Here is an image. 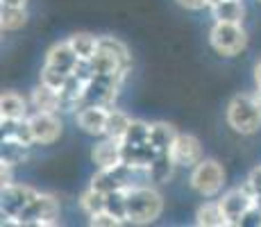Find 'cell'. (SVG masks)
Instances as JSON below:
<instances>
[{
  "instance_id": "21",
  "label": "cell",
  "mask_w": 261,
  "mask_h": 227,
  "mask_svg": "<svg viewBox=\"0 0 261 227\" xmlns=\"http://www.w3.org/2000/svg\"><path fill=\"white\" fill-rule=\"evenodd\" d=\"M28 7H9V5L0 7V28H3V32H18L28 25Z\"/></svg>"
},
{
  "instance_id": "13",
  "label": "cell",
  "mask_w": 261,
  "mask_h": 227,
  "mask_svg": "<svg viewBox=\"0 0 261 227\" xmlns=\"http://www.w3.org/2000/svg\"><path fill=\"white\" fill-rule=\"evenodd\" d=\"M30 114H32L30 98L16 93V91H3V95H0V118L23 120Z\"/></svg>"
},
{
  "instance_id": "33",
  "label": "cell",
  "mask_w": 261,
  "mask_h": 227,
  "mask_svg": "<svg viewBox=\"0 0 261 227\" xmlns=\"http://www.w3.org/2000/svg\"><path fill=\"white\" fill-rule=\"evenodd\" d=\"M254 82L261 84V59H259L257 64H254Z\"/></svg>"
},
{
  "instance_id": "26",
  "label": "cell",
  "mask_w": 261,
  "mask_h": 227,
  "mask_svg": "<svg viewBox=\"0 0 261 227\" xmlns=\"http://www.w3.org/2000/svg\"><path fill=\"white\" fill-rule=\"evenodd\" d=\"M66 80H68V73L48 66V64H43L41 73H39V82L46 84V87H50V89H55V91H62L64 84H66Z\"/></svg>"
},
{
  "instance_id": "32",
  "label": "cell",
  "mask_w": 261,
  "mask_h": 227,
  "mask_svg": "<svg viewBox=\"0 0 261 227\" xmlns=\"http://www.w3.org/2000/svg\"><path fill=\"white\" fill-rule=\"evenodd\" d=\"M0 5H9V7H28V0H0Z\"/></svg>"
},
{
  "instance_id": "3",
  "label": "cell",
  "mask_w": 261,
  "mask_h": 227,
  "mask_svg": "<svg viewBox=\"0 0 261 227\" xmlns=\"http://www.w3.org/2000/svg\"><path fill=\"white\" fill-rule=\"evenodd\" d=\"M225 168L220 161L216 159H202L191 168L189 175V186L200 195V198H218L225 189Z\"/></svg>"
},
{
  "instance_id": "22",
  "label": "cell",
  "mask_w": 261,
  "mask_h": 227,
  "mask_svg": "<svg viewBox=\"0 0 261 227\" xmlns=\"http://www.w3.org/2000/svg\"><path fill=\"white\" fill-rule=\"evenodd\" d=\"M30 148H32V145L23 143V141L3 139V143H0V159L9 161L12 166H21L30 157Z\"/></svg>"
},
{
  "instance_id": "28",
  "label": "cell",
  "mask_w": 261,
  "mask_h": 227,
  "mask_svg": "<svg viewBox=\"0 0 261 227\" xmlns=\"http://www.w3.org/2000/svg\"><path fill=\"white\" fill-rule=\"evenodd\" d=\"M89 225L91 227H120V225H127L123 218H118L116 214H112V211L102 209L98 211V214L89 216Z\"/></svg>"
},
{
  "instance_id": "20",
  "label": "cell",
  "mask_w": 261,
  "mask_h": 227,
  "mask_svg": "<svg viewBox=\"0 0 261 227\" xmlns=\"http://www.w3.org/2000/svg\"><path fill=\"white\" fill-rule=\"evenodd\" d=\"M68 43H71V48L75 50V55H77L82 62H89V59L98 53L100 37H93V34H89V32H75L68 37Z\"/></svg>"
},
{
  "instance_id": "35",
  "label": "cell",
  "mask_w": 261,
  "mask_h": 227,
  "mask_svg": "<svg viewBox=\"0 0 261 227\" xmlns=\"http://www.w3.org/2000/svg\"><path fill=\"white\" fill-rule=\"evenodd\" d=\"M212 3H216V0H212Z\"/></svg>"
},
{
  "instance_id": "34",
  "label": "cell",
  "mask_w": 261,
  "mask_h": 227,
  "mask_svg": "<svg viewBox=\"0 0 261 227\" xmlns=\"http://www.w3.org/2000/svg\"><path fill=\"white\" fill-rule=\"evenodd\" d=\"M254 95H257V100L261 103V84H257V89H254Z\"/></svg>"
},
{
  "instance_id": "27",
  "label": "cell",
  "mask_w": 261,
  "mask_h": 227,
  "mask_svg": "<svg viewBox=\"0 0 261 227\" xmlns=\"http://www.w3.org/2000/svg\"><path fill=\"white\" fill-rule=\"evenodd\" d=\"M125 193H127V189H120V191H112V193H107V211L116 214L118 218H123L125 223H127V218H125V214H127Z\"/></svg>"
},
{
  "instance_id": "36",
  "label": "cell",
  "mask_w": 261,
  "mask_h": 227,
  "mask_svg": "<svg viewBox=\"0 0 261 227\" xmlns=\"http://www.w3.org/2000/svg\"><path fill=\"white\" fill-rule=\"evenodd\" d=\"M259 5H261V0H259Z\"/></svg>"
},
{
  "instance_id": "19",
  "label": "cell",
  "mask_w": 261,
  "mask_h": 227,
  "mask_svg": "<svg viewBox=\"0 0 261 227\" xmlns=\"http://www.w3.org/2000/svg\"><path fill=\"white\" fill-rule=\"evenodd\" d=\"M132 116L125 114L123 109H116V107H109V116H107V130H105V136L109 139H116V141H123L125 134H127L129 125H132Z\"/></svg>"
},
{
  "instance_id": "12",
  "label": "cell",
  "mask_w": 261,
  "mask_h": 227,
  "mask_svg": "<svg viewBox=\"0 0 261 227\" xmlns=\"http://www.w3.org/2000/svg\"><path fill=\"white\" fill-rule=\"evenodd\" d=\"M30 105H32V112H46V114H64L62 109V95L59 91L46 87V84L39 82L37 87L30 91Z\"/></svg>"
},
{
  "instance_id": "1",
  "label": "cell",
  "mask_w": 261,
  "mask_h": 227,
  "mask_svg": "<svg viewBox=\"0 0 261 227\" xmlns=\"http://www.w3.org/2000/svg\"><path fill=\"white\" fill-rule=\"evenodd\" d=\"M127 203V225H150L162 218L164 214V198L154 184H137L125 193Z\"/></svg>"
},
{
  "instance_id": "7",
  "label": "cell",
  "mask_w": 261,
  "mask_h": 227,
  "mask_svg": "<svg viewBox=\"0 0 261 227\" xmlns=\"http://www.w3.org/2000/svg\"><path fill=\"white\" fill-rule=\"evenodd\" d=\"M218 203L223 207L225 216H227L229 227H241L243 216L257 205V198H254V193L248 189V184H243V186H234V189L220 193Z\"/></svg>"
},
{
  "instance_id": "6",
  "label": "cell",
  "mask_w": 261,
  "mask_h": 227,
  "mask_svg": "<svg viewBox=\"0 0 261 227\" xmlns=\"http://www.w3.org/2000/svg\"><path fill=\"white\" fill-rule=\"evenodd\" d=\"M39 191L30 184L12 182L9 186H3L0 193V211H3V225H16L18 216L28 209V205L37 198Z\"/></svg>"
},
{
  "instance_id": "23",
  "label": "cell",
  "mask_w": 261,
  "mask_h": 227,
  "mask_svg": "<svg viewBox=\"0 0 261 227\" xmlns=\"http://www.w3.org/2000/svg\"><path fill=\"white\" fill-rule=\"evenodd\" d=\"M0 128H3V139H16L28 145H34L32 130H30L28 118L12 120V118H0Z\"/></svg>"
},
{
  "instance_id": "9",
  "label": "cell",
  "mask_w": 261,
  "mask_h": 227,
  "mask_svg": "<svg viewBox=\"0 0 261 227\" xmlns=\"http://www.w3.org/2000/svg\"><path fill=\"white\" fill-rule=\"evenodd\" d=\"M170 157L175 159V164H177L179 168H193L195 164H200V161L204 159L202 143H200L198 136L179 132L173 148H170Z\"/></svg>"
},
{
  "instance_id": "8",
  "label": "cell",
  "mask_w": 261,
  "mask_h": 227,
  "mask_svg": "<svg viewBox=\"0 0 261 227\" xmlns=\"http://www.w3.org/2000/svg\"><path fill=\"white\" fill-rule=\"evenodd\" d=\"M30 130H32L34 145H53L59 141L64 132V125L59 120V114H46V112H32L28 116Z\"/></svg>"
},
{
  "instance_id": "11",
  "label": "cell",
  "mask_w": 261,
  "mask_h": 227,
  "mask_svg": "<svg viewBox=\"0 0 261 227\" xmlns=\"http://www.w3.org/2000/svg\"><path fill=\"white\" fill-rule=\"evenodd\" d=\"M91 159L98 168H116L123 164V141L100 136V141L91 148Z\"/></svg>"
},
{
  "instance_id": "24",
  "label": "cell",
  "mask_w": 261,
  "mask_h": 227,
  "mask_svg": "<svg viewBox=\"0 0 261 227\" xmlns=\"http://www.w3.org/2000/svg\"><path fill=\"white\" fill-rule=\"evenodd\" d=\"M80 209L84 211L87 216H93V214H98V211H102V209H107V195L105 193H100L98 189H93L91 184L87 186V189L80 193Z\"/></svg>"
},
{
  "instance_id": "18",
  "label": "cell",
  "mask_w": 261,
  "mask_h": 227,
  "mask_svg": "<svg viewBox=\"0 0 261 227\" xmlns=\"http://www.w3.org/2000/svg\"><path fill=\"white\" fill-rule=\"evenodd\" d=\"M177 130L170 123L157 120V123H150V143L159 150V153H170L175 139H177Z\"/></svg>"
},
{
  "instance_id": "17",
  "label": "cell",
  "mask_w": 261,
  "mask_h": 227,
  "mask_svg": "<svg viewBox=\"0 0 261 227\" xmlns=\"http://www.w3.org/2000/svg\"><path fill=\"white\" fill-rule=\"evenodd\" d=\"M214 21L220 23H243L245 21V3L243 0H216L209 7Z\"/></svg>"
},
{
  "instance_id": "25",
  "label": "cell",
  "mask_w": 261,
  "mask_h": 227,
  "mask_svg": "<svg viewBox=\"0 0 261 227\" xmlns=\"http://www.w3.org/2000/svg\"><path fill=\"white\" fill-rule=\"evenodd\" d=\"M148 141H150V123L134 118L123 139V145H141V143H148Z\"/></svg>"
},
{
  "instance_id": "30",
  "label": "cell",
  "mask_w": 261,
  "mask_h": 227,
  "mask_svg": "<svg viewBox=\"0 0 261 227\" xmlns=\"http://www.w3.org/2000/svg\"><path fill=\"white\" fill-rule=\"evenodd\" d=\"M245 184H248V189L252 191L254 195L261 193V166H257V168L250 170V175H248V180H245Z\"/></svg>"
},
{
  "instance_id": "10",
  "label": "cell",
  "mask_w": 261,
  "mask_h": 227,
  "mask_svg": "<svg viewBox=\"0 0 261 227\" xmlns=\"http://www.w3.org/2000/svg\"><path fill=\"white\" fill-rule=\"evenodd\" d=\"M107 116H109V107L102 105H84L82 109L75 112V123L89 136H105L107 130Z\"/></svg>"
},
{
  "instance_id": "2",
  "label": "cell",
  "mask_w": 261,
  "mask_h": 227,
  "mask_svg": "<svg viewBox=\"0 0 261 227\" xmlns=\"http://www.w3.org/2000/svg\"><path fill=\"white\" fill-rule=\"evenodd\" d=\"M227 125L241 136H252L261 130V103L254 93H237L225 109Z\"/></svg>"
},
{
  "instance_id": "4",
  "label": "cell",
  "mask_w": 261,
  "mask_h": 227,
  "mask_svg": "<svg viewBox=\"0 0 261 227\" xmlns=\"http://www.w3.org/2000/svg\"><path fill=\"white\" fill-rule=\"evenodd\" d=\"M209 45L220 57H239L248 48V32L243 23H220L214 21L209 30Z\"/></svg>"
},
{
  "instance_id": "31",
  "label": "cell",
  "mask_w": 261,
  "mask_h": 227,
  "mask_svg": "<svg viewBox=\"0 0 261 227\" xmlns=\"http://www.w3.org/2000/svg\"><path fill=\"white\" fill-rule=\"evenodd\" d=\"M14 168H16V166H12L9 161L0 159V184L3 186H9L14 182Z\"/></svg>"
},
{
  "instance_id": "5",
  "label": "cell",
  "mask_w": 261,
  "mask_h": 227,
  "mask_svg": "<svg viewBox=\"0 0 261 227\" xmlns=\"http://www.w3.org/2000/svg\"><path fill=\"white\" fill-rule=\"evenodd\" d=\"M59 200L53 193H41L39 191L37 198L28 205V209L18 216V227H53L59 225Z\"/></svg>"
},
{
  "instance_id": "15",
  "label": "cell",
  "mask_w": 261,
  "mask_h": 227,
  "mask_svg": "<svg viewBox=\"0 0 261 227\" xmlns=\"http://www.w3.org/2000/svg\"><path fill=\"white\" fill-rule=\"evenodd\" d=\"M179 166L175 164V159L170 157V153H157V157L152 159V164L148 166V182L154 186H162V184H168L170 180H173L175 170H177Z\"/></svg>"
},
{
  "instance_id": "29",
  "label": "cell",
  "mask_w": 261,
  "mask_h": 227,
  "mask_svg": "<svg viewBox=\"0 0 261 227\" xmlns=\"http://www.w3.org/2000/svg\"><path fill=\"white\" fill-rule=\"evenodd\" d=\"M182 9H189V12H200V9H209L212 7V0H175Z\"/></svg>"
},
{
  "instance_id": "16",
  "label": "cell",
  "mask_w": 261,
  "mask_h": 227,
  "mask_svg": "<svg viewBox=\"0 0 261 227\" xmlns=\"http://www.w3.org/2000/svg\"><path fill=\"white\" fill-rule=\"evenodd\" d=\"M195 225H200V227H229L227 216H225L218 198L204 200V203L195 209Z\"/></svg>"
},
{
  "instance_id": "14",
  "label": "cell",
  "mask_w": 261,
  "mask_h": 227,
  "mask_svg": "<svg viewBox=\"0 0 261 227\" xmlns=\"http://www.w3.org/2000/svg\"><path fill=\"white\" fill-rule=\"evenodd\" d=\"M77 62H80V57L75 55V50L71 48L68 39H66V41L53 43L48 48V53H46V64H48V66L59 68V70H64V73H68V75L75 70Z\"/></svg>"
}]
</instances>
